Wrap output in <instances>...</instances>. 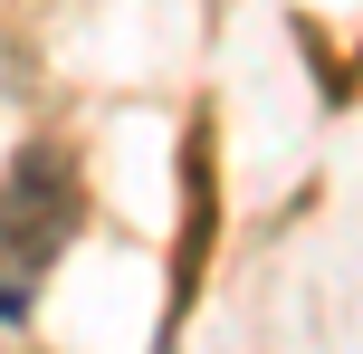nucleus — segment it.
<instances>
[{
    "label": "nucleus",
    "instance_id": "obj_1",
    "mask_svg": "<svg viewBox=\"0 0 363 354\" xmlns=\"http://www.w3.org/2000/svg\"><path fill=\"white\" fill-rule=\"evenodd\" d=\"M67 221H77L67 163H57V153H19V172L0 182V287H19V297H29V278L57 259Z\"/></svg>",
    "mask_w": 363,
    "mask_h": 354
}]
</instances>
